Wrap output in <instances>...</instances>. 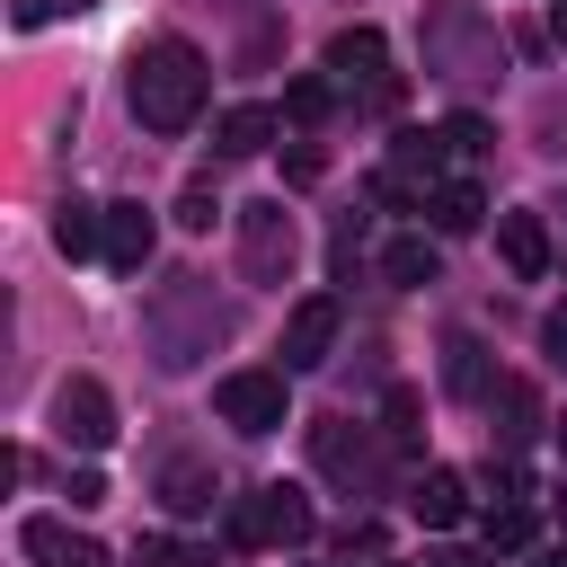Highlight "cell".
Instances as JSON below:
<instances>
[{
    "mask_svg": "<svg viewBox=\"0 0 567 567\" xmlns=\"http://www.w3.org/2000/svg\"><path fill=\"white\" fill-rule=\"evenodd\" d=\"M53 248H62V257L106 248V204H62V213H53Z\"/></svg>",
    "mask_w": 567,
    "mask_h": 567,
    "instance_id": "19",
    "label": "cell"
},
{
    "mask_svg": "<svg viewBox=\"0 0 567 567\" xmlns=\"http://www.w3.org/2000/svg\"><path fill=\"white\" fill-rule=\"evenodd\" d=\"M549 35H558V44H567V0H549Z\"/></svg>",
    "mask_w": 567,
    "mask_h": 567,
    "instance_id": "32",
    "label": "cell"
},
{
    "mask_svg": "<svg viewBox=\"0 0 567 567\" xmlns=\"http://www.w3.org/2000/svg\"><path fill=\"white\" fill-rule=\"evenodd\" d=\"M540 346H549V363H567V310H549V319H540Z\"/></svg>",
    "mask_w": 567,
    "mask_h": 567,
    "instance_id": "30",
    "label": "cell"
},
{
    "mask_svg": "<svg viewBox=\"0 0 567 567\" xmlns=\"http://www.w3.org/2000/svg\"><path fill=\"white\" fill-rule=\"evenodd\" d=\"M80 9H97V0H9L18 27H53V18H80Z\"/></svg>",
    "mask_w": 567,
    "mask_h": 567,
    "instance_id": "25",
    "label": "cell"
},
{
    "mask_svg": "<svg viewBox=\"0 0 567 567\" xmlns=\"http://www.w3.org/2000/svg\"><path fill=\"white\" fill-rule=\"evenodd\" d=\"M434 186H443V133H399V151L372 168V195L381 204H416L425 213Z\"/></svg>",
    "mask_w": 567,
    "mask_h": 567,
    "instance_id": "7",
    "label": "cell"
},
{
    "mask_svg": "<svg viewBox=\"0 0 567 567\" xmlns=\"http://www.w3.org/2000/svg\"><path fill=\"white\" fill-rule=\"evenodd\" d=\"M328 80L354 89V97H372V106H390L399 80H390V44H381V27H337V35H328Z\"/></svg>",
    "mask_w": 567,
    "mask_h": 567,
    "instance_id": "5",
    "label": "cell"
},
{
    "mask_svg": "<svg viewBox=\"0 0 567 567\" xmlns=\"http://www.w3.org/2000/svg\"><path fill=\"white\" fill-rule=\"evenodd\" d=\"M213 416L239 425V434H275V425H284V372H266V363L221 372V381H213Z\"/></svg>",
    "mask_w": 567,
    "mask_h": 567,
    "instance_id": "6",
    "label": "cell"
},
{
    "mask_svg": "<svg viewBox=\"0 0 567 567\" xmlns=\"http://www.w3.org/2000/svg\"><path fill=\"white\" fill-rule=\"evenodd\" d=\"M310 461H319V478H337V487H381V443L363 434V425H346V416H319L310 425Z\"/></svg>",
    "mask_w": 567,
    "mask_h": 567,
    "instance_id": "8",
    "label": "cell"
},
{
    "mask_svg": "<svg viewBox=\"0 0 567 567\" xmlns=\"http://www.w3.org/2000/svg\"><path fill=\"white\" fill-rule=\"evenodd\" d=\"M496 257H505V275L540 284L549 275V221L540 213H496Z\"/></svg>",
    "mask_w": 567,
    "mask_h": 567,
    "instance_id": "12",
    "label": "cell"
},
{
    "mask_svg": "<svg viewBox=\"0 0 567 567\" xmlns=\"http://www.w3.org/2000/svg\"><path fill=\"white\" fill-rule=\"evenodd\" d=\"M558 452H567V416H558Z\"/></svg>",
    "mask_w": 567,
    "mask_h": 567,
    "instance_id": "34",
    "label": "cell"
},
{
    "mask_svg": "<svg viewBox=\"0 0 567 567\" xmlns=\"http://www.w3.org/2000/svg\"><path fill=\"white\" fill-rule=\"evenodd\" d=\"M532 540V505H487V549H523Z\"/></svg>",
    "mask_w": 567,
    "mask_h": 567,
    "instance_id": "24",
    "label": "cell"
},
{
    "mask_svg": "<svg viewBox=\"0 0 567 567\" xmlns=\"http://www.w3.org/2000/svg\"><path fill=\"white\" fill-rule=\"evenodd\" d=\"M381 567H390V558H381Z\"/></svg>",
    "mask_w": 567,
    "mask_h": 567,
    "instance_id": "35",
    "label": "cell"
},
{
    "mask_svg": "<svg viewBox=\"0 0 567 567\" xmlns=\"http://www.w3.org/2000/svg\"><path fill=\"white\" fill-rule=\"evenodd\" d=\"M71 505H80V514H89V505H106V478H97V470H80V478H71Z\"/></svg>",
    "mask_w": 567,
    "mask_h": 567,
    "instance_id": "29",
    "label": "cell"
},
{
    "mask_svg": "<svg viewBox=\"0 0 567 567\" xmlns=\"http://www.w3.org/2000/svg\"><path fill=\"white\" fill-rule=\"evenodd\" d=\"M443 381H452L461 399H496V363H487V346H478V337H452V346H443Z\"/></svg>",
    "mask_w": 567,
    "mask_h": 567,
    "instance_id": "17",
    "label": "cell"
},
{
    "mask_svg": "<svg viewBox=\"0 0 567 567\" xmlns=\"http://www.w3.org/2000/svg\"><path fill=\"white\" fill-rule=\"evenodd\" d=\"M416 53H425V71H443V80H478V71H496V18L470 9V0H443V9H425Z\"/></svg>",
    "mask_w": 567,
    "mask_h": 567,
    "instance_id": "2",
    "label": "cell"
},
{
    "mask_svg": "<svg viewBox=\"0 0 567 567\" xmlns=\"http://www.w3.org/2000/svg\"><path fill=\"white\" fill-rule=\"evenodd\" d=\"M142 567H213L204 549H177V540H142Z\"/></svg>",
    "mask_w": 567,
    "mask_h": 567,
    "instance_id": "28",
    "label": "cell"
},
{
    "mask_svg": "<svg viewBox=\"0 0 567 567\" xmlns=\"http://www.w3.org/2000/svg\"><path fill=\"white\" fill-rule=\"evenodd\" d=\"M443 151H452V159H478V151H487V124H478V115H452V124H443Z\"/></svg>",
    "mask_w": 567,
    "mask_h": 567,
    "instance_id": "26",
    "label": "cell"
},
{
    "mask_svg": "<svg viewBox=\"0 0 567 567\" xmlns=\"http://www.w3.org/2000/svg\"><path fill=\"white\" fill-rule=\"evenodd\" d=\"M159 496H168V514H204L221 487H213V470H204V461H168V470H159Z\"/></svg>",
    "mask_w": 567,
    "mask_h": 567,
    "instance_id": "20",
    "label": "cell"
},
{
    "mask_svg": "<svg viewBox=\"0 0 567 567\" xmlns=\"http://www.w3.org/2000/svg\"><path fill=\"white\" fill-rule=\"evenodd\" d=\"M275 124H284L275 106H221V124H213V151H221V159H257V151L275 142Z\"/></svg>",
    "mask_w": 567,
    "mask_h": 567,
    "instance_id": "15",
    "label": "cell"
},
{
    "mask_svg": "<svg viewBox=\"0 0 567 567\" xmlns=\"http://www.w3.org/2000/svg\"><path fill=\"white\" fill-rule=\"evenodd\" d=\"M328 106H337V80H319V71H310V80H292V89H284V115H292V124H319V115H328Z\"/></svg>",
    "mask_w": 567,
    "mask_h": 567,
    "instance_id": "22",
    "label": "cell"
},
{
    "mask_svg": "<svg viewBox=\"0 0 567 567\" xmlns=\"http://www.w3.org/2000/svg\"><path fill=\"white\" fill-rule=\"evenodd\" d=\"M292 257H301V230H292L284 195L248 204V213H239V275H248V284H284V275H292Z\"/></svg>",
    "mask_w": 567,
    "mask_h": 567,
    "instance_id": "4",
    "label": "cell"
},
{
    "mask_svg": "<svg viewBox=\"0 0 567 567\" xmlns=\"http://www.w3.org/2000/svg\"><path fill=\"white\" fill-rule=\"evenodd\" d=\"M434 266H443V257H434V239H416V230L381 248V275H390V284H434Z\"/></svg>",
    "mask_w": 567,
    "mask_h": 567,
    "instance_id": "21",
    "label": "cell"
},
{
    "mask_svg": "<svg viewBox=\"0 0 567 567\" xmlns=\"http://www.w3.org/2000/svg\"><path fill=\"white\" fill-rule=\"evenodd\" d=\"M328 346H337V301H328V292L292 301V319H284V372H310V363H328Z\"/></svg>",
    "mask_w": 567,
    "mask_h": 567,
    "instance_id": "11",
    "label": "cell"
},
{
    "mask_svg": "<svg viewBox=\"0 0 567 567\" xmlns=\"http://www.w3.org/2000/svg\"><path fill=\"white\" fill-rule=\"evenodd\" d=\"M487 416H505V425H496V443H505V452H523V443L540 434V399H532V381H496Z\"/></svg>",
    "mask_w": 567,
    "mask_h": 567,
    "instance_id": "16",
    "label": "cell"
},
{
    "mask_svg": "<svg viewBox=\"0 0 567 567\" xmlns=\"http://www.w3.org/2000/svg\"><path fill=\"white\" fill-rule=\"evenodd\" d=\"M425 567H496V549H434Z\"/></svg>",
    "mask_w": 567,
    "mask_h": 567,
    "instance_id": "31",
    "label": "cell"
},
{
    "mask_svg": "<svg viewBox=\"0 0 567 567\" xmlns=\"http://www.w3.org/2000/svg\"><path fill=\"white\" fill-rule=\"evenodd\" d=\"M381 443H390V452H416V390H390V408H381Z\"/></svg>",
    "mask_w": 567,
    "mask_h": 567,
    "instance_id": "23",
    "label": "cell"
},
{
    "mask_svg": "<svg viewBox=\"0 0 567 567\" xmlns=\"http://www.w3.org/2000/svg\"><path fill=\"white\" fill-rule=\"evenodd\" d=\"M425 213H434V230H478V221H487V195H478L470 177H443V186L425 195Z\"/></svg>",
    "mask_w": 567,
    "mask_h": 567,
    "instance_id": "18",
    "label": "cell"
},
{
    "mask_svg": "<svg viewBox=\"0 0 567 567\" xmlns=\"http://www.w3.org/2000/svg\"><path fill=\"white\" fill-rule=\"evenodd\" d=\"M408 514H416L425 532H452V523L470 514V478H461V470H425V478L408 487Z\"/></svg>",
    "mask_w": 567,
    "mask_h": 567,
    "instance_id": "13",
    "label": "cell"
},
{
    "mask_svg": "<svg viewBox=\"0 0 567 567\" xmlns=\"http://www.w3.org/2000/svg\"><path fill=\"white\" fill-rule=\"evenodd\" d=\"M204 97H213V62H204L186 35H151V44L133 53V124L186 133V124L204 115Z\"/></svg>",
    "mask_w": 567,
    "mask_h": 567,
    "instance_id": "1",
    "label": "cell"
},
{
    "mask_svg": "<svg viewBox=\"0 0 567 567\" xmlns=\"http://www.w3.org/2000/svg\"><path fill=\"white\" fill-rule=\"evenodd\" d=\"M532 567H567V540H549V549H540V558H532Z\"/></svg>",
    "mask_w": 567,
    "mask_h": 567,
    "instance_id": "33",
    "label": "cell"
},
{
    "mask_svg": "<svg viewBox=\"0 0 567 567\" xmlns=\"http://www.w3.org/2000/svg\"><path fill=\"white\" fill-rule=\"evenodd\" d=\"M115 275H142V257H151V213L124 195V204H106V248H97Z\"/></svg>",
    "mask_w": 567,
    "mask_h": 567,
    "instance_id": "14",
    "label": "cell"
},
{
    "mask_svg": "<svg viewBox=\"0 0 567 567\" xmlns=\"http://www.w3.org/2000/svg\"><path fill=\"white\" fill-rule=\"evenodd\" d=\"M310 532H319V514H310L301 487H248V496H230V549H301Z\"/></svg>",
    "mask_w": 567,
    "mask_h": 567,
    "instance_id": "3",
    "label": "cell"
},
{
    "mask_svg": "<svg viewBox=\"0 0 567 567\" xmlns=\"http://www.w3.org/2000/svg\"><path fill=\"white\" fill-rule=\"evenodd\" d=\"M53 425H62V443H80V452H106L115 443V399H106V381H62L53 390Z\"/></svg>",
    "mask_w": 567,
    "mask_h": 567,
    "instance_id": "9",
    "label": "cell"
},
{
    "mask_svg": "<svg viewBox=\"0 0 567 567\" xmlns=\"http://www.w3.org/2000/svg\"><path fill=\"white\" fill-rule=\"evenodd\" d=\"M18 549H27L35 567H106V549H97L89 532H71L62 514H27V523H18Z\"/></svg>",
    "mask_w": 567,
    "mask_h": 567,
    "instance_id": "10",
    "label": "cell"
},
{
    "mask_svg": "<svg viewBox=\"0 0 567 567\" xmlns=\"http://www.w3.org/2000/svg\"><path fill=\"white\" fill-rule=\"evenodd\" d=\"M213 213H221V195H213V186L195 177V186L177 195V221H186V230H213Z\"/></svg>",
    "mask_w": 567,
    "mask_h": 567,
    "instance_id": "27",
    "label": "cell"
}]
</instances>
